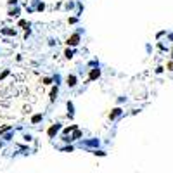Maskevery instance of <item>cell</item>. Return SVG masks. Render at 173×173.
<instances>
[{
	"mask_svg": "<svg viewBox=\"0 0 173 173\" xmlns=\"http://www.w3.org/2000/svg\"><path fill=\"white\" fill-rule=\"evenodd\" d=\"M80 33H73L71 37H68V40H66V43H68V47H76L78 43H80Z\"/></svg>",
	"mask_w": 173,
	"mask_h": 173,
	"instance_id": "cell-1",
	"label": "cell"
},
{
	"mask_svg": "<svg viewBox=\"0 0 173 173\" xmlns=\"http://www.w3.org/2000/svg\"><path fill=\"white\" fill-rule=\"evenodd\" d=\"M101 78V69H99V66L97 68H94V69L88 71V81H94V80H99Z\"/></svg>",
	"mask_w": 173,
	"mask_h": 173,
	"instance_id": "cell-2",
	"label": "cell"
},
{
	"mask_svg": "<svg viewBox=\"0 0 173 173\" xmlns=\"http://www.w3.org/2000/svg\"><path fill=\"white\" fill-rule=\"evenodd\" d=\"M66 83H68V86H76V83H78V78H76V75H69L68 78H66Z\"/></svg>",
	"mask_w": 173,
	"mask_h": 173,
	"instance_id": "cell-3",
	"label": "cell"
},
{
	"mask_svg": "<svg viewBox=\"0 0 173 173\" xmlns=\"http://www.w3.org/2000/svg\"><path fill=\"white\" fill-rule=\"evenodd\" d=\"M121 114H123V109H121V108H114L113 113L109 114V119H116V118H119Z\"/></svg>",
	"mask_w": 173,
	"mask_h": 173,
	"instance_id": "cell-4",
	"label": "cell"
},
{
	"mask_svg": "<svg viewBox=\"0 0 173 173\" xmlns=\"http://www.w3.org/2000/svg\"><path fill=\"white\" fill-rule=\"evenodd\" d=\"M59 128H61V125H59V123L52 125V126H50V128H49V132H47V133H49V137H54L55 133L59 132Z\"/></svg>",
	"mask_w": 173,
	"mask_h": 173,
	"instance_id": "cell-5",
	"label": "cell"
},
{
	"mask_svg": "<svg viewBox=\"0 0 173 173\" xmlns=\"http://www.w3.org/2000/svg\"><path fill=\"white\" fill-rule=\"evenodd\" d=\"M0 33H2V35H7V37H16V30H12V28H2Z\"/></svg>",
	"mask_w": 173,
	"mask_h": 173,
	"instance_id": "cell-6",
	"label": "cell"
},
{
	"mask_svg": "<svg viewBox=\"0 0 173 173\" xmlns=\"http://www.w3.org/2000/svg\"><path fill=\"white\" fill-rule=\"evenodd\" d=\"M57 94H59V86L55 85V86H52V90H50V101H52V102L57 99Z\"/></svg>",
	"mask_w": 173,
	"mask_h": 173,
	"instance_id": "cell-7",
	"label": "cell"
},
{
	"mask_svg": "<svg viewBox=\"0 0 173 173\" xmlns=\"http://www.w3.org/2000/svg\"><path fill=\"white\" fill-rule=\"evenodd\" d=\"M11 17H17L19 16V7H14V9H9V12H7Z\"/></svg>",
	"mask_w": 173,
	"mask_h": 173,
	"instance_id": "cell-8",
	"label": "cell"
},
{
	"mask_svg": "<svg viewBox=\"0 0 173 173\" xmlns=\"http://www.w3.org/2000/svg\"><path fill=\"white\" fill-rule=\"evenodd\" d=\"M42 118H43V114H42V113L35 114V116H33V118H31V123H33V125H37L38 121H42Z\"/></svg>",
	"mask_w": 173,
	"mask_h": 173,
	"instance_id": "cell-9",
	"label": "cell"
},
{
	"mask_svg": "<svg viewBox=\"0 0 173 173\" xmlns=\"http://www.w3.org/2000/svg\"><path fill=\"white\" fill-rule=\"evenodd\" d=\"M73 55H75V50H73V49H66L64 50V57H66V59H71Z\"/></svg>",
	"mask_w": 173,
	"mask_h": 173,
	"instance_id": "cell-10",
	"label": "cell"
},
{
	"mask_svg": "<svg viewBox=\"0 0 173 173\" xmlns=\"http://www.w3.org/2000/svg\"><path fill=\"white\" fill-rule=\"evenodd\" d=\"M157 49L161 50V52H168V47L164 45V43H161V42H157Z\"/></svg>",
	"mask_w": 173,
	"mask_h": 173,
	"instance_id": "cell-11",
	"label": "cell"
},
{
	"mask_svg": "<svg viewBox=\"0 0 173 173\" xmlns=\"http://www.w3.org/2000/svg\"><path fill=\"white\" fill-rule=\"evenodd\" d=\"M166 69H168V71H171V73H173V59H170V61L166 62Z\"/></svg>",
	"mask_w": 173,
	"mask_h": 173,
	"instance_id": "cell-12",
	"label": "cell"
},
{
	"mask_svg": "<svg viewBox=\"0 0 173 173\" xmlns=\"http://www.w3.org/2000/svg\"><path fill=\"white\" fill-rule=\"evenodd\" d=\"M52 81H54L52 78H43V80H42V85H50Z\"/></svg>",
	"mask_w": 173,
	"mask_h": 173,
	"instance_id": "cell-13",
	"label": "cell"
},
{
	"mask_svg": "<svg viewBox=\"0 0 173 173\" xmlns=\"http://www.w3.org/2000/svg\"><path fill=\"white\" fill-rule=\"evenodd\" d=\"M7 130H11V125H4V126L0 128V133H4V132H7Z\"/></svg>",
	"mask_w": 173,
	"mask_h": 173,
	"instance_id": "cell-14",
	"label": "cell"
},
{
	"mask_svg": "<svg viewBox=\"0 0 173 173\" xmlns=\"http://www.w3.org/2000/svg\"><path fill=\"white\" fill-rule=\"evenodd\" d=\"M68 111H69V116H73V102H68Z\"/></svg>",
	"mask_w": 173,
	"mask_h": 173,
	"instance_id": "cell-15",
	"label": "cell"
},
{
	"mask_svg": "<svg viewBox=\"0 0 173 173\" xmlns=\"http://www.w3.org/2000/svg\"><path fill=\"white\" fill-rule=\"evenodd\" d=\"M7 76H9V69H5L2 75H0V80H4V78H7Z\"/></svg>",
	"mask_w": 173,
	"mask_h": 173,
	"instance_id": "cell-16",
	"label": "cell"
},
{
	"mask_svg": "<svg viewBox=\"0 0 173 173\" xmlns=\"http://www.w3.org/2000/svg\"><path fill=\"white\" fill-rule=\"evenodd\" d=\"M163 71H164V68H163V66H157L156 68V75H161Z\"/></svg>",
	"mask_w": 173,
	"mask_h": 173,
	"instance_id": "cell-17",
	"label": "cell"
},
{
	"mask_svg": "<svg viewBox=\"0 0 173 173\" xmlns=\"http://www.w3.org/2000/svg\"><path fill=\"white\" fill-rule=\"evenodd\" d=\"M19 26H21V28H24V30H26V26H28V23L24 21V19H21V21H19Z\"/></svg>",
	"mask_w": 173,
	"mask_h": 173,
	"instance_id": "cell-18",
	"label": "cell"
},
{
	"mask_svg": "<svg viewBox=\"0 0 173 173\" xmlns=\"http://www.w3.org/2000/svg\"><path fill=\"white\" fill-rule=\"evenodd\" d=\"M76 21H78V17H69V19H68V23H69V24H75Z\"/></svg>",
	"mask_w": 173,
	"mask_h": 173,
	"instance_id": "cell-19",
	"label": "cell"
},
{
	"mask_svg": "<svg viewBox=\"0 0 173 173\" xmlns=\"http://www.w3.org/2000/svg\"><path fill=\"white\" fill-rule=\"evenodd\" d=\"M164 35H166V31L163 30V31H159V33H157V35H156V38H157V40H159V38H161V37H164Z\"/></svg>",
	"mask_w": 173,
	"mask_h": 173,
	"instance_id": "cell-20",
	"label": "cell"
},
{
	"mask_svg": "<svg viewBox=\"0 0 173 173\" xmlns=\"http://www.w3.org/2000/svg\"><path fill=\"white\" fill-rule=\"evenodd\" d=\"M45 9V4H38L37 5V11H43Z\"/></svg>",
	"mask_w": 173,
	"mask_h": 173,
	"instance_id": "cell-21",
	"label": "cell"
},
{
	"mask_svg": "<svg viewBox=\"0 0 173 173\" xmlns=\"http://www.w3.org/2000/svg\"><path fill=\"white\" fill-rule=\"evenodd\" d=\"M166 37H168V40H170V42H173V33H170V35L166 33Z\"/></svg>",
	"mask_w": 173,
	"mask_h": 173,
	"instance_id": "cell-22",
	"label": "cell"
},
{
	"mask_svg": "<svg viewBox=\"0 0 173 173\" xmlns=\"http://www.w3.org/2000/svg\"><path fill=\"white\" fill-rule=\"evenodd\" d=\"M17 4V0H9V5H16Z\"/></svg>",
	"mask_w": 173,
	"mask_h": 173,
	"instance_id": "cell-23",
	"label": "cell"
},
{
	"mask_svg": "<svg viewBox=\"0 0 173 173\" xmlns=\"http://www.w3.org/2000/svg\"><path fill=\"white\" fill-rule=\"evenodd\" d=\"M170 57H171V59H173V50H171V52H170Z\"/></svg>",
	"mask_w": 173,
	"mask_h": 173,
	"instance_id": "cell-24",
	"label": "cell"
}]
</instances>
